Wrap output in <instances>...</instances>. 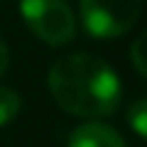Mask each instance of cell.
Masks as SVG:
<instances>
[{
	"mask_svg": "<svg viewBox=\"0 0 147 147\" xmlns=\"http://www.w3.org/2000/svg\"><path fill=\"white\" fill-rule=\"evenodd\" d=\"M59 108L79 118H103L120 105V79L108 61L93 54H66L47 76Z\"/></svg>",
	"mask_w": 147,
	"mask_h": 147,
	"instance_id": "1",
	"label": "cell"
},
{
	"mask_svg": "<svg viewBox=\"0 0 147 147\" xmlns=\"http://www.w3.org/2000/svg\"><path fill=\"white\" fill-rule=\"evenodd\" d=\"M79 5L86 32L98 39H113L135 27L142 0H79Z\"/></svg>",
	"mask_w": 147,
	"mask_h": 147,
	"instance_id": "2",
	"label": "cell"
},
{
	"mask_svg": "<svg viewBox=\"0 0 147 147\" xmlns=\"http://www.w3.org/2000/svg\"><path fill=\"white\" fill-rule=\"evenodd\" d=\"M27 27L52 47L69 44L76 34V17L66 0H20Z\"/></svg>",
	"mask_w": 147,
	"mask_h": 147,
	"instance_id": "3",
	"label": "cell"
},
{
	"mask_svg": "<svg viewBox=\"0 0 147 147\" xmlns=\"http://www.w3.org/2000/svg\"><path fill=\"white\" fill-rule=\"evenodd\" d=\"M69 147H125V140L108 125L84 123L71 132Z\"/></svg>",
	"mask_w": 147,
	"mask_h": 147,
	"instance_id": "4",
	"label": "cell"
},
{
	"mask_svg": "<svg viewBox=\"0 0 147 147\" xmlns=\"http://www.w3.org/2000/svg\"><path fill=\"white\" fill-rule=\"evenodd\" d=\"M20 105L22 100L12 88H0V127L15 120L17 113H20Z\"/></svg>",
	"mask_w": 147,
	"mask_h": 147,
	"instance_id": "5",
	"label": "cell"
},
{
	"mask_svg": "<svg viewBox=\"0 0 147 147\" xmlns=\"http://www.w3.org/2000/svg\"><path fill=\"white\" fill-rule=\"evenodd\" d=\"M127 123H130V127L137 135H142L147 140V98L135 100V103L127 108Z\"/></svg>",
	"mask_w": 147,
	"mask_h": 147,
	"instance_id": "6",
	"label": "cell"
},
{
	"mask_svg": "<svg viewBox=\"0 0 147 147\" xmlns=\"http://www.w3.org/2000/svg\"><path fill=\"white\" fill-rule=\"evenodd\" d=\"M130 59H132V66L137 69V74L147 79V30L137 37L135 42H132V47H130Z\"/></svg>",
	"mask_w": 147,
	"mask_h": 147,
	"instance_id": "7",
	"label": "cell"
},
{
	"mask_svg": "<svg viewBox=\"0 0 147 147\" xmlns=\"http://www.w3.org/2000/svg\"><path fill=\"white\" fill-rule=\"evenodd\" d=\"M7 61H10V52H7L5 42L0 39V76L5 74V69H7Z\"/></svg>",
	"mask_w": 147,
	"mask_h": 147,
	"instance_id": "8",
	"label": "cell"
}]
</instances>
